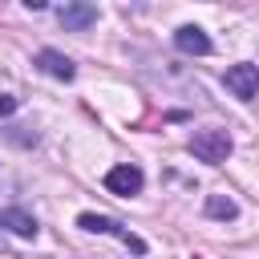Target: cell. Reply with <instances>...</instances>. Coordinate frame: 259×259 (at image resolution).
<instances>
[{"instance_id":"obj_1","label":"cell","mask_w":259,"mask_h":259,"mask_svg":"<svg viewBox=\"0 0 259 259\" xmlns=\"http://www.w3.org/2000/svg\"><path fill=\"white\" fill-rule=\"evenodd\" d=\"M190 154H194L198 162L219 166V162H227V154H231V134H227V130H198V134L190 138Z\"/></svg>"},{"instance_id":"obj_2","label":"cell","mask_w":259,"mask_h":259,"mask_svg":"<svg viewBox=\"0 0 259 259\" xmlns=\"http://www.w3.org/2000/svg\"><path fill=\"white\" fill-rule=\"evenodd\" d=\"M77 227H81V231H93V235H117V239H121L130 251H138V255L146 251V243H142L138 235H130L117 219H105V214H81V219H77Z\"/></svg>"},{"instance_id":"obj_3","label":"cell","mask_w":259,"mask_h":259,"mask_svg":"<svg viewBox=\"0 0 259 259\" xmlns=\"http://www.w3.org/2000/svg\"><path fill=\"white\" fill-rule=\"evenodd\" d=\"M227 89L239 101H251L259 93V65H231L227 69Z\"/></svg>"},{"instance_id":"obj_4","label":"cell","mask_w":259,"mask_h":259,"mask_svg":"<svg viewBox=\"0 0 259 259\" xmlns=\"http://www.w3.org/2000/svg\"><path fill=\"white\" fill-rule=\"evenodd\" d=\"M142 182H146V178H142L138 166H113V170L105 174V186H109L113 194H138Z\"/></svg>"},{"instance_id":"obj_5","label":"cell","mask_w":259,"mask_h":259,"mask_svg":"<svg viewBox=\"0 0 259 259\" xmlns=\"http://www.w3.org/2000/svg\"><path fill=\"white\" fill-rule=\"evenodd\" d=\"M174 45H178L182 53H194V57H206V53H210V36H206L198 24H182V28L174 32Z\"/></svg>"},{"instance_id":"obj_6","label":"cell","mask_w":259,"mask_h":259,"mask_svg":"<svg viewBox=\"0 0 259 259\" xmlns=\"http://www.w3.org/2000/svg\"><path fill=\"white\" fill-rule=\"evenodd\" d=\"M36 65H40L49 77H57V81H73V73H77L73 61H69L65 53H57V49H40V53H36Z\"/></svg>"},{"instance_id":"obj_7","label":"cell","mask_w":259,"mask_h":259,"mask_svg":"<svg viewBox=\"0 0 259 259\" xmlns=\"http://www.w3.org/2000/svg\"><path fill=\"white\" fill-rule=\"evenodd\" d=\"M0 227H8V231H12V235H20V239H36V219H32V214H24L20 206L0 210Z\"/></svg>"},{"instance_id":"obj_8","label":"cell","mask_w":259,"mask_h":259,"mask_svg":"<svg viewBox=\"0 0 259 259\" xmlns=\"http://www.w3.org/2000/svg\"><path fill=\"white\" fill-rule=\"evenodd\" d=\"M57 16H61L65 28H89V24L97 20V8H93V4H65Z\"/></svg>"},{"instance_id":"obj_9","label":"cell","mask_w":259,"mask_h":259,"mask_svg":"<svg viewBox=\"0 0 259 259\" xmlns=\"http://www.w3.org/2000/svg\"><path fill=\"white\" fill-rule=\"evenodd\" d=\"M206 214H210V219H235L239 206H235L231 198H223V194H210V198H206Z\"/></svg>"},{"instance_id":"obj_10","label":"cell","mask_w":259,"mask_h":259,"mask_svg":"<svg viewBox=\"0 0 259 259\" xmlns=\"http://www.w3.org/2000/svg\"><path fill=\"white\" fill-rule=\"evenodd\" d=\"M16 109V97H8V93H0V113H12Z\"/></svg>"}]
</instances>
